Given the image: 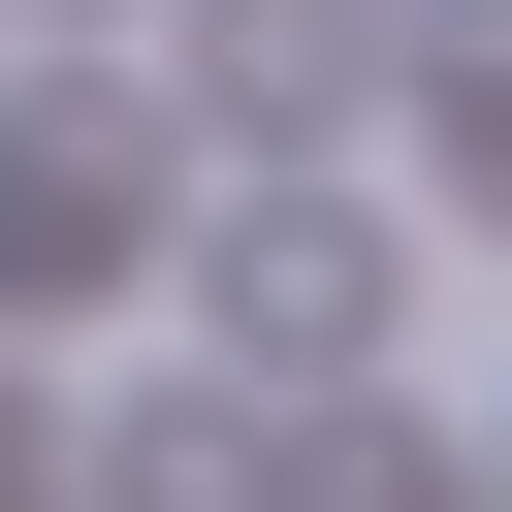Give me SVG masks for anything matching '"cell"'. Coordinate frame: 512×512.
I'll use <instances>...</instances> for the list:
<instances>
[{
    "label": "cell",
    "mask_w": 512,
    "mask_h": 512,
    "mask_svg": "<svg viewBox=\"0 0 512 512\" xmlns=\"http://www.w3.org/2000/svg\"><path fill=\"white\" fill-rule=\"evenodd\" d=\"M96 256H160V96L128 64H32L0 96V320H96Z\"/></svg>",
    "instance_id": "6da1fadb"
},
{
    "label": "cell",
    "mask_w": 512,
    "mask_h": 512,
    "mask_svg": "<svg viewBox=\"0 0 512 512\" xmlns=\"http://www.w3.org/2000/svg\"><path fill=\"white\" fill-rule=\"evenodd\" d=\"M384 288H416L384 192H256V224H224V352H384Z\"/></svg>",
    "instance_id": "7a4b0ae2"
},
{
    "label": "cell",
    "mask_w": 512,
    "mask_h": 512,
    "mask_svg": "<svg viewBox=\"0 0 512 512\" xmlns=\"http://www.w3.org/2000/svg\"><path fill=\"white\" fill-rule=\"evenodd\" d=\"M192 96L224 128H352V0H192Z\"/></svg>",
    "instance_id": "3957f363"
},
{
    "label": "cell",
    "mask_w": 512,
    "mask_h": 512,
    "mask_svg": "<svg viewBox=\"0 0 512 512\" xmlns=\"http://www.w3.org/2000/svg\"><path fill=\"white\" fill-rule=\"evenodd\" d=\"M32 448H64V416H32V384H0V480H32Z\"/></svg>",
    "instance_id": "277c9868"
}]
</instances>
